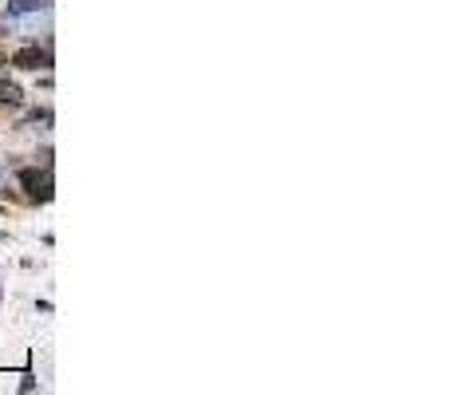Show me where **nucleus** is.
I'll return each instance as SVG.
<instances>
[{"mask_svg": "<svg viewBox=\"0 0 450 395\" xmlns=\"http://www.w3.org/2000/svg\"><path fill=\"white\" fill-rule=\"evenodd\" d=\"M16 178H20V186L28 190V198H36V202H48L51 198V174L48 170L40 174V170H32V166H24Z\"/></svg>", "mask_w": 450, "mask_h": 395, "instance_id": "f257e3e1", "label": "nucleus"}, {"mask_svg": "<svg viewBox=\"0 0 450 395\" xmlns=\"http://www.w3.org/2000/svg\"><path fill=\"white\" fill-rule=\"evenodd\" d=\"M12 63H16V68H24V71H36V68H48L51 56L40 52V48H20V52L12 56Z\"/></svg>", "mask_w": 450, "mask_h": 395, "instance_id": "f03ea898", "label": "nucleus"}, {"mask_svg": "<svg viewBox=\"0 0 450 395\" xmlns=\"http://www.w3.org/2000/svg\"><path fill=\"white\" fill-rule=\"evenodd\" d=\"M44 9H48V0H12L9 9H4V16L20 20V16H28V12H44Z\"/></svg>", "mask_w": 450, "mask_h": 395, "instance_id": "7ed1b4c3", "label": "nucleus"}, {"mask_svg": "<svg viewBox=\"0 0 450 395\" xmlns=\"http://www.w3.org/2000/svg\"><path fill=\"white\" fill-rule=\"evenodd\" d=\"M0 103H20V87L9 83V79H0Z\"/></svg>", "mask_w": 450, "mask_h": 395, "instance_id": "20e7f679", "label": "nucleus"}]
</instances>
